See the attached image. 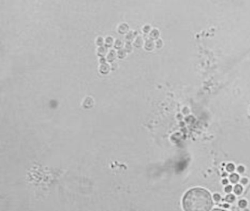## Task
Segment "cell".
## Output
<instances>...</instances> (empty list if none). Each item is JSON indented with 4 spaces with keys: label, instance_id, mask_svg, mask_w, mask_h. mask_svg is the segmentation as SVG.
<instances>
[{
    "label": "cell",
    "instance_id": "cell-1",
    "mask_svg": "<svg viewBox=\"0 0 250 211\" xmlns=\"http://www.w3.org/2000/svg\"><path fill=\"white\" fill-rule=\"evenodd\" d=\"M182 207L184 211H210L213 199L210 192L203 188H193L183 196Z\"/></svg>",
    "mask_w": 250,
    "mask_h": 211
},
{
    "label": "cell",
    "instance_id": "cell-2",
    "mask_svg": "<svg viewBox=\"0 0 250 211\" xmlns=\"http://www.w3.org/2000/svg\"><path fill=\"white\" fill-rule=\"evenodd\" d=\"M234 193L237 195H240L243 192V187L241 186V185L238 184L235 185V187L233 189Z\"/></svg>",
    "mask_w": 250,
    "mask_h": 211
},
{
    "label": "cell",
    "instance_id": "cell-3",
    "mask_svg": "<svg viewBox=\"0 0 250 211\" xmlns=\"http://www.w3.org/2000/svg\"><path fill=\"white\" fill-rule=\"evenodd\" d=\"M238 180H239V176L237 174H235V173L229 176V180H230L232 183H236Z\"/></svg>",
    "mask_w": 250,
    "mask_h": 211
},
{
    "label": "cell",
    "instance_id": "cell-4",
    "mask_svg": "<svg viewBox=\"0 0 250 211\" xmlns=\"http://www.w3.org/2000/svg\"><path fill=\"white\" fill-rule=\"evenodd\" d=\"M235 197L233 194H228L227 195L226 197H225V200L228 202H233L235 201Z\"/></svg>",
    "mask_w": 250,
    "mask_h": 211
},
{
    "label": "cell",
    "instance_id": "cell-5",
    "mask_svg": "<svg viewBox=\"0 0 250 211\" xmlns=\"http://www.w3.org/2000/svg\"><path fill=\"white\" fill-rule=\"evenodd\" d=\"M238 205H239L240 208H245V207H247V202L245 199H241V200H240L239 202H238Z\"/></svg>",
    "mask_w": 250,
    "mask_h": 211
},
{
    "label": "cell",
    "instance_id": "cell-6",
    "mask_svg": "<svg viewBox=\"0 0 250 211\" xmlns=\"http://www.w3.org/2000/svg\"><path fill=\"white\" fill-rule=\"evenodd\" d=\"M115 52H114L113 51H111V52H109V55H108V60H109V61H112V60H113L114 59H115Z\"/></svg>",
    "mask_w": 250,
    "mask_h": 211
},
{
    "label": "cell",
    "instance_id": "cell-7",
    "mask_svg": "<svg viewBox=\"0 0 250 211\" xmlns=\"http://www.w3.org/2000/svg\"><path fill=\"white\" fill-rule=\"evenodd\" d=\"M234 169H235V167H234L233 164H229L227 166V170H228V171H233Z\"/></svg>",
    "mask_w": 250,
    "mask_h": 211
},
{
    "label": "cell",
    "instance_id": "cell-8",
    "mask_svg": "<svg viewBox=\"0 0 250 211\" xmlns=\"http://www.w3.org/2000/svg\"><path fill=\"white\" fill-rule=\"evenodd\" d=\"M108 70H109V67H108L107 64H102V67H101V71H102V72L107 71Z\"/></svg>",
    "mask_w": 250,
    "mask_h": 211
},
{
    "label": "cell",
    "instance_id": "cell-9",
    "mask_svg": "<svg viewBox=\"0 0 250 211\" xmlns=\"http://www.w3.org/2000/svg\"><path fill=\"white\" fill-rule=\"evenodd\" d=\"M232 187L231 186H226L225 189V191L226 192V193H230V192L232 191Z\"/></svg>",
    "mask_w": 250,
    "mask_h": 211
},
{
    "label": "cell",
    "instance_id": "cell-10",
    "mask_svg": "<svg viewBox=\"0 0 250 211\" xmlns=\"http://www.w3.org/2000/svg\"><path fill=\"white\" fill-rule=\"evenodd\" d=\"M213 199H214V200L216 201V202H218V201L220 200V195H219V193H215V194L213 195Z\"/></svg>",
    "mask_w": 250,
    "mask_h": 211
},
{
    "label": "cell",
    "instance_id": "cell-11",
    "mask_svg": "<svg viewBox=\"0 0 250 211\" xmlns=\"http://www.w3.org/2000/svg\"><path fill=\"white\" fill-rule=\"evenodd\" d=\"M247 182H248V180H247V178H243L242 180H241V183H242V184H247Z\"/></svg>",
    "mask_w": 250,
    "mask_h": 211
},
{
    "label": "cell",
    "instance_id": "cell-12",
    "mask_svg": "<svg viewBox=\"0 0 250 211\" xmlns=\"http://www.w3.org/2000/svg\"><path fill=\"white\" fill-rule=\"evenodd\" d=\"M238 171H239L240 173H242L243 171H244V168L243 167H239L238 168Z\"/></svg>",
    "mask_w": 250,
    "mask_h": 211
},
{
    "label": "cell",
    "instance_id": "cell-13",
    "mask_svg": "<svg viewBox=\"0 0 250 211\" xmlns=\"http://www.w3.org/2000/svg\"><path fill=\"white\" fill-rule=\"evenodd\" d=\"M212 211H224V210L219 209V208H215V209H213Z\"/></svg>",
    "mask_w": 250,
    "mask_h": 211
},
{
    "label": "cell",
    "instance_id": "cell-14",
    "mask_svg": "<svg viewBox=\"0 0 250 211\" xmlns=\"http://www.w3.org/2000/svg\"><path fill=\"white\" fill-rule=\"evenodd\" d=\"M228 180H223V183H223L224 185H225V184H228Z\"/></svg>",
    "mask_w": 250,
    "mask_h": 211
},
{
    "label": "cell",
    "instance_id": "cell-15",
    "mask_svg": "<svg viewBox=\"0 0 250 211\" xmlns=\"http://www.w3.org/2000/svg\"><path fill=\"white\" fill-rule=\"evenodd\" d=\"M224 207H225V208H228L229 206H228V205H224Z\"/></svg>",
    "mask_w": 250,
    "mask_h": 211
}]
</instances>
